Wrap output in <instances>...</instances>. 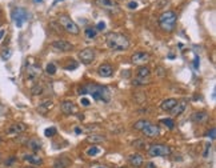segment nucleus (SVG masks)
<instances>
[{"mask_svg": "<svg viewBox=\"0 0 216 168\" xmlns=\"http://www.w3.org/2000/svg\"><path fill=\"white\" fill-rule=\"evenodd\" d=\"M96 52L94 48H84L83 51L79 52V59L83 64H91L95 60Z\"/></svg>", "mask_w": 216, "mask_h": 168, "instance_id": "0eeeda50", "label": "nucleus"}, {"mask_svg": "<svg viewBox=\"0 0 216 168\" xmlns=\"http://www.w3.org/2000/svg\"><path fill=\"white\" fill-rule=\"evenodd\" d=\"M98 168H106V167H98Z\"/></svg>", "mask_w": 216, "mask_h": 168, "instance_id": "864d4df0", "label": "nucleus"}, {"mask_svg": "<svg viewBox=\"0 0 216 168\" xmlns=\"http://www.w3.org/2000/svg\"><path fill=\"white\" fill-rule=\"evenodd\" d=\"M106 43H107V47L111 51H116V52L126 51L130 47V39H128V36L123 35V34H118V32H110L106 36Z\"/></svg>", "mask_w": 216, "mask_h": 168, "instance_id": "f03ea898", "label": "nucleus"}, {"mask_svg": "<svg viewBox=\"0 0 216 168\" xmlns=\"http://www.w3.org/2000/svg\"><path fill=\"white\" fill-rule=\"evenodd\" d=\"M27 147L30 148L32 152H39L42 150V143H40L38 139H30L27 143Z\"/></svg>", "mask_w": 216, "mask_h": 168, "instance_id": "4be33fe9", "label": "nucleus"}, {"mask_svg": "<svg viewBox=\"0 0 216 168\" xmlns=\"http://www.w3.org/2000/svg\"><path fill=\"white\" fill-rule=\"evenodd\" d=\"M24 168H35L34 166H28V167H24Z\"/></svg>", "mask_w": 216, "mask_h": 168, "instance_id": "8fccbe9b", "label": "nucleus"}, {"mask_svg": "<svg viewBox=\"0 0 216 168\" xmlns=\"http://www.w3.org/2000/svg\"><path fill=\"white\" fill-rule=\"evenodd\" d=\"M95 28H96V31H102V30L106 28V24H104L103 22H100V23H98V26H96Z\"/></svg>", "mask_w": 216, "mask_h": 168, "instance_id": "e433bc0d", "label": "nucleus"}, {"mask_svg": "<svg viewBox=\"0 0 216 168\" xmlns=\"http://www.w3.org/2000/svg\"><path fill=\"white\" fill-rule=\"evenodd\" d=\"M23 159L26 160V162H28V163L34 164V166H40V164H43V159H42V158H39V156H38V155H35V154L24 155V156H23Z\"/></svg>", "mask_w": 216, "mask_h": 168, "instance_id": "6ab92c4d", "label": "nucleus"}, {"mask_svg": "<svg viewBox=\"0 0 216 168\" xmlns=\"http://www.w3.org/2000/svg\"><path fill=\"white\" fill-rule=\"evenodd\" d=\"M199 59H198V56H196V58H195V68H196V70H198V68H199Z\"/></svg>", "mask_w": 216, "mask_h": 168, "instance_id": "37998d69", "label": "nucleus"}, {"mask_svg": "<svg viewBox=\"0 0 216 168\" xmlns=\"http://www.w3.org/2000/svg\"><path fill=\"white\" fill-rule=\"evenodd\" d=\"M128 8H130V10H135V8H138V3H136V2L128 3Z\"/></svg>", "mask_w": 216, "mask_h": 168, "instance_id": "58836bf2", "label": "nucleus"}, {"mask_svg": "<svg viewBox=\"0 0 216 168\" xmlns=\"http://www.w3.org/2000/svg\"><path fill=\"white\" fill-rule=\"evenodd\" d=\"M96 34H98V31H96V28L88 27L87 30H86V36H87V38H90V39L95 38V36H96Z\"/></svg>", "mask_w": 216, "mask_h": 168, "instance_id": "c756f323", "label": "nucleus"}, {"mask_svg": "<svg viewBox=\"0 0 216 168\" xmlns=\"http://www.w3.org/2000/svg\"><path fill=\"white\" fill-rule=\"evenodd\" d=\"M134 86H144V84H148L147 83V79H140V78H136L134 79V82H132Z\"/></svg>", "mask_w": 216, "mask_h": 168, "instance_id": "f704fd0d", "label": "nucleus"}, {"mask_svg": "<svg viewBox=\"0 0 216 168\" xmlns=\"http://www.w3.org/2000/svg\"><path fill=\"white\" fill-rule=\"evenodd\" d=\"M143 132V135L144 136H147V138H150V139H155V138H158V136L160 135V128L158 124H154V123H150L148 126L144 128V130L142 131Z\"/></svg>", "mask_w": 216, "mask_h": 168, "instance_id": "9d476101", "label": "nucleus"}, {"mask_svg": "<svg viewBox=\"0 0 216 168\" xmlns=\"http://www.w3.org/2000/svg\"><path fill=\"white\" fill-rule=\"evenodd\" d=\"M178 103V100H176L175 98H170V99H166L164 102H162V104H160V108L164 111V112H170L172 108L175 107V104Z\"/></svg>", "mask_w": 216, "mask_h": 168, "instance_id": "a211bd4d", "label": "nucleus"}, {"mask_svg": "<svg viewBox=\"0 0 216 168\" xmlns=\"http://www.w3.org/2000/svg\"><path fill=\"white\" fill-rule=\"evenodd\" d=\"M11 54H12V51L10 50V48H4V50L2 51V59L6 62V60H8L11 58Z\"/></svg>", "mask_w": 216, "mask_h": 168, "instance_id": "473e14b6", "label": "nucleus"}, {"mask_svg": "<svg viewBox=\"0 0 216 168\" xmlns=\"http://www.w3.org/2000/svg\"><path fill=\"white\" fill-rule=\"evenodd\" d=\"M0 143H2V138H0Z\"/></svg>", "mask_w": 216, "mask_h": 168, "instance_id": "5fc2aeb1", "label": "nucleus"}, {"mask_svg": "<svg viewBox=\"0 0 216 168\" xmlns=\"http://www.w3.org/2000/svg\"><path fill=\"white\" fill-rule=\"evenodd\" d=\"M0 26H2V22H0Z\"/></svg>", "mask_w": 216, "mask_h": 168, "instance_id": "4d7b16f0", "label": "nucleus"}, {"mask_svg": "<svg viewBox=\"0 0 216 168\" xmlns=\"http://www.w3.org/2000/svg\"><path fill=\"white\" fill-rule=\"evenodd\" d=\"M79 95H91L96 102L108 103L111 100V91L106 86L96 83H87L79 88Z\"/></svg>", "mask_w": 216, "mask_h": 168, "instance_id": "f257e3e1", "label": "nucleus"}, {"mask_svg": "<svg viewBox=\"0 0 216 168\" xmlns=\"http://www.w3.org/2000/svg\"><path fill=\"white\" fill-rule=\"evenodd\" d=\"M87 140L90 143H102L106 140V138H104L103 135H98V134H94V135H90L87 138Z\"/></svg>", "mask_w": 216, "mask_h": 168, "instance_id": "a878e982", "label": "nucleus"}, {"mask_svg": "<svg viewBox=\"0 0 216 168\" xmlns=\"http://www.w3.org/2000/svg\"><path fill=\"white\" fill-rule=\"evenodd\" d=\"M44 135L47 136V138H52V136L56 135V128L51 127V128H47L46 131H44Z\"/></svg>", "mask_w": 216, "mask_h": 168, "instance_id": "72a5a7b5", "label": "nucleus"}, {"mask_svg": "<svg viewBox=\"0 0 216 168\" xmlns=\"http://www.w3.org/2000/svg\"><path fill=\"white\" fill-rule=\"evenodd\" d=\"M26 130H27V126L24 123H15L12 126H10V128L7 130V134L10 136H16L19 134H23Z\"/></svg>", "mask_w": 216, "mask_h": 168, "instance_id": "ddd939ff", "label": "nucleus"}, {"mask_svg": "<svg viewBox=\"0 0 216 168\" xmlns=\"http://www.w3.org/2000/svg\"><path fill=\"white\" fill-rule=\"evenodd\" d=\"M42 74V68H40L39 64H36L34 62H30L27 63V67H26V80L27 82H34Z\"/></svg>", "mask_w": 216, "mask_h": 168, "instance_id": "423d86ee", "label": "nucleus"}, {"mask_svg": "<svg viewBox=\"0 0 216 168\" xmlns=\"http://www.w3.org/2000/svg\"><path fill=\"white\" fill-rule=\"evenodd\" d=\"M211 150V144H207V146H206V151H204V158H207V156H208V151H210Z\"/></svg>", "mask_w": 216, "mask_h": 168, "instance_id": "79ce46f5", "label": "nucleus"}, {"mask_svg": "<svg viewBox=\"0 0 216 168\" xmlns=\"http://www.w3.org/2000/svg\"><path fill=\"white\" fill-rule=\"evenodd\" d=\"M96 4L99 7H102L103 10L106 11H110V12H115L118 11V4H116L114 0H96Z\"/></svg>", "mask_w": 216, "mask_h": 168, "instance_id": "f8f14e48", "label": "nucleus"}, {"mask_svg": "<svg viewBox=\"0 0 216 168\" xmlns=\"http://www.w3.org/2000/svg\"><path fill=\"white\" fill-rule=\"evenodd\" d=\"M59 2H62V0H56V2H55V3H59Z\"/></svg>", "mask_w": 216, "mask_h": 168, "instance_id": "3c124183", "label": "nucleus"}, {"mask_svg": "<svg viewBox=\"0 0 216 168\" xmlns=\"http://www.w3.org/2000/svg\"><path fill=\"white\" fill-rule=\"evenodd\" d=\"M150 123L151 122H148V120H146V119H140V120H138V122L134 124V128H135L136 131H143Z\"/></svg>", "mask_w": 216, "mask_h": 168, "instance_id": "b1692460", "label": "nucleus"}, {"mask_svg": "<svg viewBox=\"0 0 216 168\" xmlns=\"http://www.w3.org/2000/svg\"><path fill=\"white\" fill-rule=\"evenodd\" d=\"M186 108H187V102H186V100H183V102H178V103H176L175 107L172 108L170 112H171L172 116H179V115H182L183 112L186 111Z\"/></svg>", "mask_w": 216, "mask_h": 168, "instance_id": "f3484780", "label": "nucleus"}, {"mask_svg": "<svg viewBox=\"0 0 216 168\" xmlns=\"http://www.w3.org/2000/svg\"><path fill=\"white\" fill-rule=\"evenodd\" d=\"M160 123L164 124L166 127H168L170 130H172V128L175 127V123H174V120H172V119H162V120H160Z\"/></svg>", "mask_w": 216, "mask_h": 168, "instance_id": "7c9ffc66", "label": "nucleus"}, {"mask_svg": "<svg viewBox=\"0 0 216 168\" xmlns=\"http://www.w3.org/2000/svg\"><path fill=\"white\" fill-rule=\"evenodd\" d=\"M208 138H211V139H215V128H211V131L208 132Z\"/></svg>", "mask_w": 216, "mask_h": 168, "instance_id": "a19ab883", "label": "nucleus"}, {"mask_svg": "<svg viewBox=\"0 0 216 168\" xmlns=\"http://www.w3.org/2000/svg\"><path fill=\"white\" fill-rule=\"evenodd\" d=\"M208 118V114L206 111H199V112H194L191 115V120L195 123H203L204 120Z\"/></svg>", "mask_w": 216, "mask_h": 168, "instance_id": "412c9836", "label": "nucleus"}, {"mask_svg": "<svg viewBox=\"0 0 216 168\" xmlns=\"http://www.w3.org/2000/svg\"><path fill=\"white\" fill-rule=\"evenodd\" d=\"M120 168H126V167H120Z\"/></svg>", "mask_w": 216, "mask_h": 168, "instance_id": "6e6d98bb", "label": "nucleus"}, {"mask_svg": "<svg viewBox=\"0 0 216 168\" xmlns=\"http://www.w3.org/2000/svg\"><path fill=\"white\" fill-rule=\"evenodd\" d=\"M27 11L24 8H15L14 12H12V19H14L15 24L18 27H22L23 23L27 20Z\"/></svg>", "mask_w": 216, "mask_h": 168, "instance_id": "6e6552de", "label": "nucleus"}, {"mask_svg": "<svg viewBox=\"0 0 216 168\" xmlns=\"http://www.w3.org/2000/svg\"><path fill=\"white\" fill-rule=\"evenodd\" d=\"M51 47L54 48L56 51H60V52H68V51H72L74 50V44H71L70 42H67V40H55V42H52Z\"/></svg>", "mask_w": 216, "mask_h": 168, "instance_id": "1a4fd4ad", "label": "nucleus"}, {"mask_svg": "<svg viewBox=\"0 0 216 168\" xmlns=\"http://www.w3.org/2000/svg\"><path fill=\"white\" fill-rule=\"evenodd\" d=\"M52 106H54V103H52V100L47 99V100H43L42 103L38 106V111L40 112V114H47L48 111L52 108Z\"/></svg>", "mask_w": 216, "mask_h": 168, "instance_id": "aec40b11", "label": "nucleus"}, {"mask_svg": "<svg viewBox=\"0 0 216 168\" xmlns=\"http://www.w3.org/2000/svg\"><path fill=\"white\" fill-rule=\"evenodd\" d=\"M43 0H34V3H42Z\"/></svg>", "mask_w": 216, "mask_h": 168, "instance_id": "09e8293b", "label": "nucleus"}, {"mask_svg": "<svg viewBox=\"0 0 216 168\" xmlns=\"http://www.w3.org/2000/svg\"><path fill=\"white\" fill-rule=\"evenodd\" d=\"M0 160H2V154H0Z\"/></svg>", "mask_w": 216, "mask_h": 168, "instance_id": "603ef678", "label": "nucleus"}, {"mask_svg": "<svg viewBox=\"0 0 216 168\" xmlns=\"http://www.w3.org/2000/svg\"><path fill=\"white\" fill-rule=\"evenodd\" d=\"M176 22H178V15H176V12H174V11H166L159 16V26L166 32L174 31Z\"/></svg>", "mask_w": 216, "mask_h": 168, "instance_id": "7ed1b4c3", "label": "nucleus"}, {"mask_svg": "<svg viewBox=\"0 0 216 168\" xmlns=\"http://www.w3.org/2000/svg\"><path fill=\"white\" fill-rule=\"evenodd\" d=\"M171 147L167 144H151L147 148V154L152 158H158V156H170L171 155Z\"/></svg>", "mask_w": 216, "mask_h": 168, "instance_id": "39448f33", "label": "nucleus"}, {"mask_svg": "<svg viewBox=\"0 0 216 168\" xmlns=\"http://www.w3.org/2000/svg\"><path fill=\"white\" fill-rule=\"evenodd\" d=\"M98 74L99 76H102V78H111L112 75H114V67L111 66V64H102L99 68H98Z\"/></svg>", "mask_w": 216, "mask_h": 168, "instance_id": "4468645a", "label": "nucleus"}, {"mask_svg": "<svg viewBox=\"0 0 216 168\" xmlns=\"http://www.w3.org/2000/svg\"><path fill=\"white\" fill-rule=\"evenodd\" d=\"M99 152H100V150H99V147H90V148H88V150H87V155L88 156H96V155H98L99 154Z\"/></svg>", "mask_w": 216, "mask_h": 168, "instance_id": "2f4dec72", "label": "nucleus"}, {"mask_svg": "<svg viewBox=\"0 0 216 168\" xmlns=\"http://www.w3.org/2000/svg\"><path fill=\"white\" fill-rule=\"evenodd\" d=\"M150 75H151V70L146 66L139 67L138 71H136V76L140 79H147V78H150Z\"/></svg>", "mask_w": 216, "mask_h": 168, "instance_id": "5701e85b", "label": "nucleus"}, {"mask_svg": "<svg viewBox=\"0 0 216 168\" xmlns=\"http://www.w3.org/2000/svg\"><path fill=\"white\" fill-rule=\"evenodd\" d=\"M132 146H134L135 148H138V150H144V148L147 147V144L144 140H135L134 143H132Z\"/></svg>", "mask_w": 216, "mask_h": 168, "instance_id": "c85d7f7f", "label": "nucleus"}, {"mask_svg": "<svg viewBox=\"0 0 216 168\" xmlns=\"http://www.w3.org/2000/svg\"><path fill=\"white\" fill-rule=\"evenodd\" d=\"M15 162H16V158H15V156H11V158L6 162V166H11V164H12V163H15Z\"/></svg>", "mask_w": 216, "mask_h": 168, "instance_id": "4c0bfd02", "label": "nucleus"}, {"mask_svg": "<svg viewBox=\"0 0 216 168\" xmlns=\"http://www.w3.org/2000/svg\"><path fill=\"white\" fill-rule=\"evenodd\" d=\"M46 72L48 75H51V76H54L56 74V66L54 63H50V64H47V67H46Z\"/></svg>", "mask_w": 216, "mask_h": 168, "instance_id": "cd10ccee", "label": "nucleus"}, {"mask_svg": "<svg viewBox=\"0 0 216 168\" xmlns=\"http://www.w3.org/2000/svg\"><path fill=\"white\" fill-rule=\"evenodd\" d=\"M3 111H4V108H3V106H2V104H0V115L3 114Z\"/></svg>", "mask_w": 216, "mask_h": 168, "instance_id": "49530a36", "label": "nucleus"}, {"mask_svg": "<svg viewBox=\"0 0 216 168\" xmlns=\"http://www.w3.org/2000/svg\"><path fill=\"white\" fill-rule=\"evenodd\" d=\"M4 35H6V31H4V30H0V40L3 39V36H4Z\"/></svg>", "mask_w": 216, "mask_h": 168, "instance_id": "a18cd8bd", "label": "nucleus"}, {"mask_svg": "<svg viewBox=\"0 0 216 168\" xmlns=\"http://www.w3.org/2000/svg\"><path fill=\"white\" fill-rule=\"evenodd\" d=\"M148 60H150V54L147 52H136L131 56V62L136 66H146Z\"/></svg>", "mask_w": 216, "mask_h": 168, "instance_id": "9b49d317", "label": "nucleus"}, {"mask_svg": "<svg viewBox=\"0 0 216 168\" xmlns=\"http://www.w3.org/2000/svg\"><path fill=\"white\" fill-rule=\"evenodd\" d=\"M60 110H62V112L66 115H72L76 111V106L71 102V100H66V102L60 103Z\"/></svg>", "mask_w": 216, "mask_h": 168, "instance_id": "2eb2a0df", "label": "nucleus"}, {"mask_svg": "<svg viewBox=\"0 0 216 168\" xmlns=\"http://www.w3.org/2000/svg\"><path fill=\"white\" fill-rule=\"evenodd\" d=\"M31 94L34 96H39V95H43L44 94V87L42 86L40 83H36L34 87L31 88Z\"/></svg>", "mask_w": 216, "mask_h": 168, "instance_id": "393cba45", "label": "nucleus"}, {"mask_svg": "<svg viewBox=\"0 0 216 168\" xmlns=\"http://www.w3.org/2000/svg\"><path fill=\"white\" fill-rule=\"evenodd\" d=\"M58 22H59V24H60V27H62L66 32H68V34H71V35H78L79 32H80L79 26H78V24H76L71 18H68L67 15H60L59 18H58Z\"/></svg>", "mask_w": 216, "mask_h": 168, "instance_id": "20e7f679", "label": "nucleus"}, {"mask_svg": "<svg viewBox=\"0 0 216 168\" xmlns=\"http://www.w3.org/2000/svg\"><path fill=\"white\" fill-rule=\"evenodd\" d=\"M75 132H76V134H80V132H82V131H80V128H76Z\"/></svg>", "mask_w": 216, "mask_h": 168, "instance_id": "de8ad7c7", "label": "nucleus"}, {"mask_svg": "<svg viewBox=\"0 0 216 168\" xmlns=\"http://www.w3.org/2000/svg\"><path fill=\"white\" fill-rule=\"evenodd\" d=\"M82 106L88 107V106H90V100H88L87 98H82Z\"/></svg>", "mask_w": 216, "mask_h": 168, "instance_id": "ea45409f", "label": "nucleus"}, {"mask_svg": "<svg viewBox=\"0 0 216 168\" xmlns=\"http://www.w3.org/2000/svg\"><path fill=\"white\" fill-rule=\"evenodd\" d=\"M71 62H72V63H70L68 66L64 67L67 71H72V70H75V68H78V63H75V60H71Z\"/></svg>", "mask_w": 216, "mask_h": 168, "instance_id": "c9c22d12", "label": "nucleus"}, {"mask_svg": "<svg viewBox=\"0 0 216 168\" xmlns=\"http://www.w3.org/2000/svg\"><path fill=\"white\" fill-rule=\"evenodd\" d=\"M128 162H130L132 167L140 168L144 163V158L140 154H132V155H130V158H128Z\"/></svg>", "mask_w": 216, "mask_h": 168, "instance_id": "dca6fc26", "label": "nucleus"}, {"mask_svg": "<svg viewBox=\"0 0 216 168\" xmlns=\"http://www.w3.org/2000/svg\"><path fill=\"white\" fill-rule=\"evenodd\" d=\"M147 168H156V166H155L154 163H148L147 164Z\"/></svg>", "mask_w": 216, "mask_h": 168, "instance_id": "c03bdc74", "label": "nucleus"}, {"mask_svg": "<svg viewBox=\"0 0 216 168\" xmlns=\"http://www.w3.org/2000/svg\"><path fill=\"white\" fill-rule=\"evenodd\" d=\"M68 164H70V160H67L64 158H60V159H58L54 163V168H67Z\"/></svg>", "mask_w": 216, "mask_h": 168, "instance_id": "bb28decb", "label": "nucleus"}]
</instances>
